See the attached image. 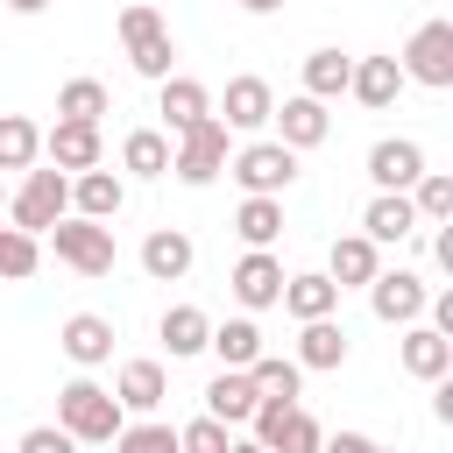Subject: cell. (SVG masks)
<instances>
[{"label":"cell","instance_id":"obj_40","mask_svg":"<svg viewBox=\"0 0 453 453\" xmlns=\"http://www.w3.org/2000/svg\"><path fill=\"white\" fill-rule=\"evenodd\" d=\"M319 453H375V439L368 432H333V439H319Z\"/></svg>","mask_w":453,"mask_h":453},{"label":"cell","instance_id":"obj_16","mask_svg":"<svg viewBox=\"0 0 453 453\" xmlns=\"http://www.w3.org/2000/svg\"><path fill=\"white\" fill-rule=\"evenodd\" d=\"M191 262H198V248H191V234H184V226H156V234L142 241V269H149L156 283H184V276H191Z\"/></svg>","mask_w":453,"mask_h":453},{"label":"cell","instance_id":"obj_3","mask_svg":"<svg viewBox=\"0 0 453 453\" xmlns=\"http://www.w3.org/2000/svg\"><path fill=\"white\" fill-rule=\"evenodd\" d=\"M64 212H71V177L64 170H21V191L7 198V219L21 234H50Z\"/></svg>","mask_w":453,"mask_h":453},{"label":"cell","instance_id":"obj_15","mask_svg":"<svg viewBox=\"0 0 453 453\" xmlns=\"http://www.w3.org/2000/svg\"><path fill=\"white\" fill-rule=\"evenodd\" d=\"M375 269H382V248H375L368 234H340V241H333V255H326L333 290H368V283H375Z\"/></svg>","mask_w":453,"mask_h":453},{"label":"cell","instance_id":"obj_24","mask_svg":"<svg viewBox=\"0 0 453 453\" xmlns=\"http://www.w3.org/2000/svg\"><path fill=\"white\" fill-rule=\"evenodd\" d=\"M163 396H170L163 361H127V368H120V382H113V403H120V411H142V418H149Z\"/></svg>","mask_w":453,"mask_h":453},{"label":"cell","instance_id":"obj_37","mask_svg":"<svg viewBox=\"0 0 453 453\" xmlns=\"http://www.w3.org/2000/svg\"><path fill=\"white\" fill-rule=\"evenodd\" d=\"M113 453H177V425H156V418L120 425L113 432Z\"/></svg>","mask_w":453,"mask_h":453},{"label":"cell","instance_id":"obj_12","mask_svg":"<svg viewBox=\"0 0 453 453\" xmlns=\"http://www.w3.org/2000/svg\"><path fill=\"white\" fill-rule=\"evenodd\" d=\"M226 290L248 304V311H269L276 297H283V262L269 255V248H248L241 262H234V276H226Z\"/></svg>","mask_w":453,"mask_h":453},{"label":"cell","instance_id":"obj_22","mask_svg":"<svg viewBox=\"0 0 453 453\" xmlns=\"http://www.w3.org/2000/svg\"><path fill=\"white\" fill-rule=\"evenodd\" d=\"M276 304L304 326V319H333V311H340V290H333L326 269H304V276H283V297H276Z\"/></svg>","mask_w":453,"mask_h":453},{"label":"cell","instance_id":"obj_32","mask_svg":"<svg viewBox=\"0 0 453 453\" xmlns=\"http://www.w3.org/2000/svg\"><path fill=\"white\" fill-rule=\"evenodd\" d=\"M106 106H113V99H106V85H99V78H71V85L57 92V120H78V127H99V120H106Z\"/></svg>","mask_w":453,"mask_h":453},{"label":"cell","instance_id":"obj_13","mask_svg":"<svg viewBox=\"0 0 453 453\" xmlns=\"http://www.w3.org/2000/svg\"><path fill=\"white\" fill-rule=\"evenodd\" d=\"M396 361H403V375H418V382H446V375H453V340L418 319V326H403Z\"/></svg>","mask_w":453,"mask_h":453},{"label":"cell","instance_id":"obj_27","mask_svg":"<svg viewBox=\"0 0 453 453\" xmlns=\"http://www.w3.org/2000/svg\"><path fill=\"white\" fill-rule=\"evenodd\" d=\"M120 170H134V177H170V134H163V127H134V134L120 142Z\"/></svg>","mask_w":453,"mask_h":453},{"label":"cell","instance_id":"obj_41","mask_svg":"<svg viewBox=\"0 0 453 453\" xmlns=\"http://www.w3.org/2000/svg\"><path fill=\"white\" fill-rule=\"evenodd\" d=\"M283 0H241V14H276Z\"/></svg>","mask_w":453,"mask_h":453},{"label":"cell","instance_id":"obj_18","mask_svg":"<svg viewBox=\"0 0 453 453\" xmlns=\"http://www.w3.org/2000/svg\"><path fill=\"white\" fill-rule=\"evenodd\" d=\"M255 403H262V396H255L248 368H219V375L205 382V418H219L226 432H234V425H248V418H255Z\"/></svg>","mask_w":453,"mask_h":453},{"label":"cell","instance_id":"obj_21","mask_svg":"<svg viewBox=\"0 0 453 453\" xmlns=\"http://www.w3.org/2000/svg\"><path fill=\"white\" fill-rule=\"evenodd\" d=\"M361 234H368L375 248H389V241H411V234H418L411 191H375V198H368V212H361Z\"/></svg>","mask_w":453,"mask_h":453},{"label":"cell","instance_id":"obj_6","mask_svg":"<svg viewBox=\"0 0 453 453\" xmlns=\"http://www.w3.org/2000/svg\"><path fill=\"white\" fill-rule=\"evenodd\" d=\"M248 425H255V446H269V453H319V439H326L304 403H276V396H262Z\"/></svg>","mask_w":453,"mask_h":453},{"label":"cell","instance_id":"obj_25","mask_svg":"<svg viewBox=\"0 0 453 453\" xmlns=\"http://www.w3.org/2000/svg\"><path fill=\"white\" fill-rule=\"evenodd\" d=\"M205 347L219 354V368H255V354H262V326H255V319H226V326L205 333Z\"/></svg>","mask_w":453,"mask_h":453},{"label":"cell","instance_id":"obj_31","mask_svg":"<svg viewBox=\"0 0 453 453\" xmlns=\"http://www.w3.org/2000/svg\"><path fill=\"white\" fill-rule=\"evenodd\" d=\"M347 71H354V57H340V50H311L304 57V99H340L347 92Z\"/></svg>","mask_w":453,"mask_h":453},{"label":"cell","instance_id":"obj_8","mask_svg":"<svg viewBox=\"0 0 453 453\" xmlns=\"http://www.w3.org/2000/svg\"><path fill=\"white\" fill-rule=\"evenodd\" d=\"M368 304H375V319H382V326H418V319H425V304H432V290H425V276H418V269H375Z\"/></svg>","mask_w":453,"mask_h":453},{"label":"cell","instance_id":"obj_19","mask_svg":"<svg viewBox=\"0 0 453 453\" xmlns=\"http://www.w3.org/2000/svg\"><path fill=\"white\" fill-rule=\"evenodd\" d=\"M347 92H354L368 113L396 106V92H403V71H396V57H354V71H347Z\"/></svg>","mask_w":453,"mask_h":453},{"label":"cell","instance_id":"obj_38","mask_svg":"<svg viewBox=\"0 0 453 453\" xmlns=\"http://www.w3.org/2000/svg\"><path fill=\"white\" fill-rule=\"evenodd\" d=\"M234 446V432L219 425V418H191V425H177V453H226Z\"/></svg>","mask_w":453,"mask_h":453},{"label":"cell","instance_id":"obj_4","mask_svg":"<svg viewBox=\"0 0 453 453\" xmlns=\"http://www.w3.org/2000/svg\"><path fill=\"white\" fill-rule=\"evenodd\" d=\"M396 71H403V85L446 92L453 85V21H418L411 42H403V57H396Z\"/></svg>","mask_w":453,"mask_h":453},{"label":"cell","instance_id":"obj_34","mask_svg":"<svg viewBox=\"0 0 453 453\" xmlns=\"http://www.w3.org/2000/svg\"><path fill=\"white\" fill-rule=\"evenodd\" d=\"M248 382H255V396H276V403H297V382H304V368H297L290 354H255V368H248Z\"/></svg>","mask_w":453,"mask_h":453},{"label":"cell","instance_id":"obj_23","mask_svg":"<svg viewBox=\"0 0 453 453\" xmlns=\"http://www.w3.org/2000/svg\"><path fill=\"white\" fill-rule=\"evenodd\" d=\"M156 113H163V134L177 142L184 127H198V120L212 113V92H205L198 78H163V106H156Z\"/></svg>","mask_w":453,"mask_h":453},{"label":"cell","instance_id":"obj_33","mask_svg":"<svg viewBox=\"0 0 453 453\" xmlns=\"http://www.w3.org/2000/svg\"><path fill=\"white\" fill-rule=\"evenodd\" d=\"M411 212H418V226H453V177L446 170H425L411 184Z\"/></svg>","mask_w":453,"mask_h":453},{"label":"cell","instance_id":"obj_44","mask_svg":"<svg viewBox=\"0 0 453 453\" xmlns=\"http://www.w3.org/2000/svg\"><path fill=\"white\" fill-rule=\"evenodd\" d=\"M375 453H389V446H375Z\"/></svg>","mask_w":453,"mask_h":453},{"label":"cell","instance_id":"obj_20","mask_svg":"<svg viewBox=\"0 0 453 453\" xmlns=\"http://www.w3.org/2000/svg\"><path fill=\"white\" fill-rule=\"evenodd\" d=\"M42 149H50V170H64V177H78V170H99V127L57 120V127L42 134Z\"/></svg>","mask_w":453,"mask_h":453},{"label":"cell","instance_id":"obj_35","mask_svg":"<svg viewBox=\"0 0 453 453\" xmlns=\"http://www.w3.org/2000/svg\"><path fill=\"white\" fill-rule=\"evenodd\" d=\"M42 269V241L21 234V226H0V283H21Z\"/></svg>","mask_w":453,"mask_h":453},{"label":"cell","instance_id":"obj_43","mask_svg":"<svg viewBox=\"0 0 453 453\" xmlns=\"http://www.w3.org/2000/svg\"><path fill=\"white\" fill-rule=\"evenodd\" d=\"M226 453H269V446H255V439H234V446H226Z\"/></svg>","mask_w":453,"mask_h":453},{"label":"cell","instance_id":"obj_5","mask_svg":"<svg viewBox=\"0 0 453 453\" xmlns=\"http://www.w3.org/2000/svg\"><path fill=\"white\" fill-rule=\"evenodd\" d=\"M50 248H57V262L78 269V276H113V226H99V219L64 212V219L50 226Z\"/></svg>","mask_w":453,"mask_h":453},{"label":"cell","instance_id":"obj_17","mask_svg":"<svg viewBox=\"0 0 453 453\" xmlns=\"http://www.w3.org/2000/svg\"><path fill=\"white\" fill-rule=\"evenodd\" d=\"M57 347H64L78 368H99V361H113V319H99V311H71L64 333H57Z\"/></svg>","mask_w":453,"mask_h":453},{"label":"cell","instance_id":"obj_1","mask_svg":"<svg viewBox=\"0 0 453 453\" xmlns=\"http://www.w3.org/2000/svg\"><path fill=\"white\" fill-rule=\"evenodd\" d=\"M57 425H64L78 446H113V432L127 425V411L113 403V389H99L92 375H78V382L57 389Z\"/></svg>","mask_w":453,"mask_h":453},{"label":"cell","instance_id":"obj_36","mask_svg":"<svg viewBox=\"0 0 453 453\" xmlns=\"http://www.w3.org/2000/svg\"><path fill=\"white\" fill-rule=\"evenodd\" d=\"M127 64H134L142 78H156V85H163V78H177V71H170V64H177V42H170V28H156V35H142V42L127 50Z\"/></svg>","mask_w":453,"mask_h":453},{"label":"cell","instance_id":"obj_29","mask_svg":"<svg viewBox=\"0 0 453 453\" xmlns=\"http://www.w3.org/2000/svg\"><path fill=\"white\" fill-rule=\"evenodd\" d=\"M205 333H212V319H205L198 304H170V311H163V347H170V361L205 354Z\"/></svg>","mask_w":453,"mask_h":453},{"label":"cell","instance_id":"obj_11","mask_svg":"<svg viewBox=\"0 0 453 453\" xmlns=\"http://www.w3.org/2000/svg\"><path fill=\"white\" fill-rule=\"evenodd\" d=\"M425 177V149L411 142V134H382L375 149H368V184L375 191H411Z\"/></svg>","mask_w":453,"mask_h":453},{"label":"cell","instance_id":"obj_7","mask_svg":"<svg viewBox=\"0 0 453 453\" xmlns=\"http://www.w3.org/2000/svg\"><path fill=\"white\" fill-rule=\"evenodd\" d=\"M170 170H177V184H212L219 170H226V127L205 113L198 127H184L177 142H170Z\"/></svg>","mask_w":453,"mask_h":453},{"label":"cell","instance_id":"obj_42","mask_svg":"<svg viewBox=\"0 0 453 453\" xmlns=\"http://www.w3.org/2000/svg\"><path fill=\"white\" fill-rule=\"evenodd\" d=\"M7 7H14V14H42L50 0H7Z\"/></svg>","mask_w":453,"mask_h":453},{"label":"cell","instance_id":"obj_2","mask_svg":"<svg viewBox=\"0 0 453 453\" xmlns=\"http://www.w3.org/2000/svg\"><path fill=\"white\" fill-rule=\"evenodd\" d=\"M226 177H234L248 198H283V191L297 184V156H290L283 142H248V149L226 156Z\"/></svg>","mask_w":453,"mask_h":453},{"label":"cell","instance_id":"obj_39","mask_svg":"<svg viewBox=\"0 0 453 453\" xmlns=\"http://www.w3.org/2000/svg\"><path fill=\"white\" fill-rule=\"evenodd\" d=\"M14 453H78V439H71V432H64V425H28V432H21V446H14Z\"/></svg>","mask_w":453,"mask_h":453},{"label":"cell","instance_id":"obj_9","mask_svg":"<svg viewBox=\"0 0 453 453\" xmlns=\"http://www.w3.org/2000/svg\"><path fill=\"white\" fill-rule=\"evenodd\" d=\"M269 113H276V92H269V78H255V71H248V78H226V99H219V113H212V120H219L226 134H262V127H269Z\"/></svg>","mask_w":453,"mask_h":453},{"label":"cell","instance_id":"obj_28","mask_svg":"<svg viewBox=\"0 0 453 453\" xmlns=\"http://www.w3.org/2000/svg\"><path fill=\"white\" fill-rule=\"evenodd\" d=\"M234 234H241L248 248H276V241H283V198H241Z\"/></svg>","mask_w":453,"mask_h":453},{"label":"cell","instance_id":"obj_14","mask_svg":"<svg viewBox=\"0 0 453 453\" xmlns=\"http://www.w3.org/2000/svg\"><path fill=\"white\" fill-rule=\"evenodd\" d=\"M120 205H127V184H120L113 170H78V177H71V212H78V219L113 226V219H120Z\"/></svg>","mask_w":453,"mask_h":453},{"label":"cell","instance_id":"obj_30","mask_svg":"<svg viewBox=\"0 0 453 453\" xmlns=\"http://www.w3.org/2000/svg\"><path fill=\"white\" fill-rule=\"evenodd\" d=\"M42 156V127L28 113H0V170H35Z\"/></svg>","mask_w":453,"mask_h":453},{"label":"cell","instance_id":"obj_10","mask_svg":"<svg viewBox=\"0 0 453 453\" xmlns=\"http://www.w3.org/2000/svg\"><path fill=\"white\" fill-rule=\"evenodd\" d=\"M269 120H276V134H269V142H283L290 156H304V149H319V142L333 134V113H326L319 99H304V92H290Z\"/></svg>","mask_w":453,"mask_h":453},{"label":"cell","instance_id":"obj_45","mask_svg":"<svg viewBox=\"0 0 453 453\" xmlns=\"http://www.w3.org/2000/svg\"><path fill=\"white\" fill-rule=\"evenodd\" d=\"M0 205H7V191H0Z\"/></svg>","mask_w":453,"mask_h":453},{"label":"cell","instance_id":"obj_26","mask_svg":"<svg viewBox=\"0 0 453 453\" xmlns=\"http://www.w3.org/2000/svg\"><path fill=\"white\" fill-rule=\"evenodd\" d=\"M290 361H297V368H340V361H347V333H340L333 319H304Z\"/></svg>","mask_w":453,"mask_h":453}]
</instances>
